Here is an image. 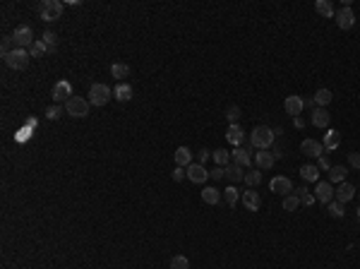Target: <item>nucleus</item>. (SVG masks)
I'll return each mask as SVG.
<instances>
[{
	"label": "nucleus",
	"mask_w": 360,
	"mask_h": 269,
	"mask_svg": "<svg viewBox=\"0 0 360 269\" xmlns=\"http://www.w3.org/2000/svg\"><path fill=\"white\" fill-rule=\"evenodd\" d=\"M113 96H115L118 101H130V99H132V87H130L127 82H118L115 89H113Z\"/></svg>",
	"instance_id": "25"
},
{
	"label": "nucleus",
	"mask_w": 360,
	"mask_h": 269,
	"mask_svg": "<svg viewBox=\"0 0 360 269\" xmlns=\"http://www.w3.org/2000/svg\"><path fill=\"white\" fill-rule=\"evenodd\" d=\"M259 183H262V171H259V168L245 171V185H250V188H257Z\"/></svg>",
	"instance_id": "31"
},
{
	"label": "nucleus",
	"mask_w": 360,
	"mask_h": 269,
	"mask_svg": "<svg viewBox=\"0 0 360 269\" xmlns=\"http://www.w3.org/2000/svg\"><path fill=\"white\" fill-rule=\"evenodd\" d=\"M348 163H351L353 168H358V171H360V154H358V152H353V154H348Z\"/></svg>",
	"instance_id": "43"
},
{
	"label": "nucleus",
	"mask_w": 360,
	"mask_h": 269,
	"mask_svg": "<svg viewBox=\"0 0 360 269\" xmlns=\"http://www.w3.org/2000/svg\"><path fill=\"white\" fill-rule=\"evenodd\" d=\"M231 159H233V163H238V166H243V168H248V166L252 163L250 149H243V147H235L233 152H231Z\"/></svg>",
	"instance_id": "19"
},
{
	"label": "nucleus",
	"mask_w": 360,
	"mask_h": 269,
	"mask_svg": "<svg viewBox=\"0 0 360 269\" xmlns=\"http://www.w3.org/2000/svg\"><path fill=\"white\" fill-rule=\"evenodd\" d=\"M336 24H339V29H351L356 24V12L351 10V5H346L336 12Z\"/></svg>",
	"instance_id": "13"
},
{
	"label": "nucleus",
	"mask_w": 360,
	"mask_h": 269,
	"mask_svg": "<svg viewBox=\"0 0 360 269\" xmlns=\"http://www.w3.org/2000/svg\"><path fill=\"white\" fill-rule=\"evenodd\" d=\"M329 123H331V115H329V111L326 108H315L312 111V125L315 127H329Z\"/></svg>",
	"instance_id": "20"
},
{
	"label": "nucleus",
	"mask_w": 360,
	"mask_h": 269,
	"mask_svg": "<svg viewBox=\"0 0 360 269\" xmlns=\"http://www.w3.org/2000/svg\"><path fill=\"white\" fill-rule=\"evenodd\" d=\"M240 202L245 204L248 212H259V207H262V197H259V192H254V190L243 192V195H240Z\"/></svg>",
	"instance_id": "14"
},
{
	"label": "nucleus",
	"mask_w": 360,
	"mask_h": 269,
	"mask_svg": "<svg viewBox=\"0 0 360 269\" xmlns=\"http://www.w3.org/2000/svg\"><path fill=\"white\" fill-rule=\"evenodd\" d=\"M276 142V135H274V130L269 125H257L254 130L250 132V144L254 149H271Z\"/></svg>",
	"instance_id": "1"
},
{
	"label": "nucleus",
	"mask_w": 360,
	"mask_h": 269,
	"mask_svg": "<svg viewBox=\"0 0 360 269\" xmlns=\"http://www.w3.org/2000/svg\"><path fill=\"white\" fill-rule=\"evenodd\" d=\"M63 15V2L60 0H41L38 5V17L43 22H55Z\"/></svg>",
	"instance_id": "4"
},
{
	"label": "nucleus",
	"mask_w": 360,
	"mask_h": 269,
	"mask_svg": "<svg viewBox=\"0 0 360 269\" xmlns=\"http://www.w3.org/2000/svg\"><path fill=\"white\" fill-rule=\"evenodd\" d=\"M209 176H212V178H214V180L226 178V168H223V166H216L214 171H209Z\"/></svg>",
	"instance_id": "41"
},
{
	"label": "nucleus",
	"mask_w": 360,
	"mask_h": 269,
	"mask_svg": "<svg viewBox=\"0 0 360 269\" xmlns=\"http://www.w3.org/2000/svg\"><path fill=\"white\" fill-rule=\"evenodd\" d=\"M226 178L231 180V183H240V180H245V168L238 166V163H228V166H226Z\"/></svg>",
	"instance_id": "23"
},
{
	"label": "nucleus",
	"mask_w": 360,
	"mask_h": 269,
	"mask_svg": "<svg viewBox=\"0 0 360 269\" xmlns=\"http://www.w3.org/2000/svg\"><path fill=\"white\" fill-rule=\"evenodd\" d=\"M254 163H257V168H259V171H262V168H264V171H269L271 166L276 163V159H274V154H271L269 149H262V152H257V154H254Z\"/></svg>",
	"instance_id": "17"
},
{
	"label": "nucleus",
	"mask_w": 360,
	"mask_h": 269,
	"mask_svg": "<svg viewBox=\"0 0 360 269\" xmlns=\"http://www.w3.org/2000/svg\"><path fill=\"white\" fill-rule=\"evenodd\" d=\"M212 159L216 161V166H223V168H226V166L231 163V152H226V149H214V152H212Z\"/></svg>",
	"instance_id": "30"
},
{
	"label": "nucleus",
	"mask_w": 360,
	"mask_h": 269,
	"mask_svg": "<svg viewBox=\"0 0 360 269\" xmlns=\"http://www.w3.org/2000/svg\"><path fill=\"white\" fill-rule=\"evenodd\" d=\"M269 190L271 192H276V195H290L293 192V183L286 178V176H276V178H271L269 183Z\"/></svg>",
	"instance_id": "11"
},
{
	"label": "nucleus",
	"mask_w": 360,
	"mask_h": 269,
	"mask_svg": "<svg viewBox=\"0 0 360 269\" xmlns=\"http://www.w3.org/2000/svg\"><path fill=\"white\" fill-rule=\"evenodd\" d=\"M293 123H295V127H305V123H303V118L298 115V118H293Z\"/></svg>",
	"instance_id": "47"
},
{
	"label": "nucleus",
	"mask_w": 360,
	"mask_h": 269,
	"mask_svg": "<svg viewBox=\"0 0 360 269\" xmlns=\"http://www.w3.org/2000/svg\"><path fill=\"white\" fill-rule=\"evenodd\" d=\"M331 99H334V94H331V89H317L315 91V96H312V101H315V106L317 108H326L329 104H331Z\"/></svg>",
	"instance_id": "21"
},
{
	"label": "nucleus",
	"mask_w": 360,
	"mask_h": 269,
	"mask_svg": "<svg viewBox=\"0 0 360 269\" xmlns=\"http://www.w3.org/2000/svg\"><path fill=\"white\" fill-rule=\"evenodd\" d=\"M110 75L115 77V79H125V77H130V65H125V63H113L110 65Z\"/></svg>",
	"instance_id": "29"
},
{
	"label": "nucleus",
	"mask_w": 360,
	"mask_h": 269,
	"mask_svg": "<svg viewBox=\"0 0 360 269\" xmlns=\"http://www.w3.org/2000/svg\"><path fill=\"white\" fill-rule=\"evenodd\" d=\"M10 41L15 43V48H24V51H29L36 38H34V32H32V27H29V24H19L17 29L12 32Z\"/></svg>",
	"instance_id": "2"
},
{
	"label": "nucleus",
	"mask_w": 360,
	"mask_h": 269,
	"mask_svg": "<svg viewBox=\"0 0 360 269\" xmlns=\"http://www.w3.org/2000/svg\"><path fill=\"white\" fill-rule=\"evenodd\" d=\"M334 197H336V202H341V204L351 202V199L356 197V185H351V183H341V185L334 190Z\"/></svg>",
	"instance_id": "15"
},
{
	"label": "nucleus",
	"mask_w": 360,
	"mask_h": 269,
	"mask_svg": "<svg viewBox=\"0 0 360 269\" xmlns=\"http://www.w3.org/2000/svg\"><path fill=\"white\" fill-rule=\"evenodd\" d=\"M171 269H190V260L185 255H173L171 257Z\"/></svg>",
	"instance_id": "36"
},
{
	"label": "nucleus",
	"mask_w": 360,
	"mask_h": 269,
	"mask_svg": "<svg viewBox=\"0 0 360 269\" xmlns=\"http://www.w3.org/2000/svg\"><path fill=\"white\" fill-rule=\"evenodd\" d=\"M223 197H226V204H228V207H235V204H238V199H240V192H238V188H235V185H228V188H226V192H223Z\"/></svg>",
	"instance_id": "32"
},
{
	"label": "nucleus",
	"mask_w": 360,
	"mask_h": 269,
	"mask_svg": "<svg viewBox=\"0 0 360 269\" xmlns=\"http://www.w3.org/2000/svg\"><path fill=\"white\" fill-rule=\"evenodd\" d=\"M173 159H176V166L187 168V166L192 163V149H190V147H178L176 154H173Z\"/></svg>",
	"instance_id": "18"
},
{
	"label": "nucleus",
	"mask_w": 360,
	"mask_h": 269,
	"mask_svg": "<svg viewBox=\"0 0 360 269\" xmlns=\"http://www.w3.org/2000/svg\"><path fill=\"white\" fill-rule=\"evenodd\" d=\"M110 96H113V91L108 84L104 82H94L89 87V104L91 106H106L108 101H110Z\"/></svg>",
	"instance_id": "3"
},
{
	"label": "nucleus",
	"mask_w": 360,
	"mask_h": 269,
	"mask_svg": "<svg viewBox=\"0 0 360 269\" xmlns=\"http://www.w3.org/2000/svg\"><path fill=\"white\" fill-rule=\"evenodd\" d=\"M326 207H329V214L334 216V219H343V214H346V212H343V204L341 202H336V199H331Z\"/></svg>",
	"instance_id": "37"
},
{
	"label": "nucleus",
	"mask_w": 360,
	"mask_h": 269,
	"mask_svg": "<svg viewBox=\"0 0 360 269\" xmlns=\"http://www.w3.org/2000/svg\"><path fill=\"white\" fill-rule=\"evenodd\" d=\"M317 168H320V171H329V168H331V163L326 161L324 156H320V163H317Z\"/></svg>",
	"instance_id": "45"
},
{
	"label": "nucleus",
	"mask_w": 360,
	"mask_h": 269,
	"mask_svg": "<svg viewBox=\"0 0 360 269\" xmlns=\"http://www.w3.org/2000/svg\"><path fill=\"white\" fill-rule=\"evenodd\" d=\"M5 58V65L10 68V70H27V65H29V51H24V48H12L7 55H2Z\"/></svg>",
	"instance_id": "5"
},
{
	"label": "nucleus",
	"mask_w": 360,
	"mask_h": 269,
	"mask_svg": "<svg viewBox=\"0 0 360 269\" xmlns=\"http://www.w3.org/2000/svg\"><path fill=\"white\" fill-rule=\"evenodd\" d=\"M356 214H358V221H360V207H358V212H356Z\"/></svg>",
	"instance_id": "48"
},
{
	"label": "nucleus",
	"mask_w": 360,
	"mask_h": 269,
	"mask_svg": "<svg viewBox=\"0 0 360 269\" xmlns=\"http://www.w3.org/2000/svg\"><path fill=\"white\" fill-rule=\"evenodd\" d=\"M298 207H300V197H298L295 192H290V195L284 197V209H286V212H295Z\"/></svg>",
	"instance_id": "34"
},
{
	"label": "nucleus",
	"mask_w": 360,
	"mask_h": 269,
	"mask_svg": "<svg viewBox=\"0 0 360 269\" xmlns=\"http://www.w3.org/2000/svg\"><path fill=\"white\" fill-rule=\"evenodd\" d=\"M324 149H336L339 144H341V132L339 130H326V135H324Z\"/></svg>",
	"instance_id": "24"
},
{
	"label": "nucleus",
	"mask_w": 360,
	"mask_h": 269,
	"mask_svg": "<svg viewBox=\"0 0 360 269\" xmlns=\"http://www.w3.org/2000/svg\"><path fill=\"white\" fill-rule=\"evenodd\" d=\"M197 159H199L197 163H202V166H204V163H207L209 159H212V152H209V149H202V152L197 154Z\"/></svg>",
	"instance_id": "42"
},
{
	"label": "nucleus",
	"mask_w": 360,
	"mask_h": 269,
	"mask_svg": "<svg viewBox=\"0 0 360 269\" xmlns=\"http://www.w3.org/2000/svg\"><path fill=\"white\" fill-rule=\"evenodd\" d=\"M226 118H228V123H231V125L238 123V118H240V108H238V106H228V108H226Z\"/></svg>",
	"instance_id": "39"
},
{
	"label": "nucleus",
	"mask_w": 360,
	"mask_h": 269,
	"mask_svg": "<svg viewBox=\"0 0 360 269\" xmlns=\"http://www.w3.org/2000/svg\"><path fill=\"white\" fill-rule=\"evenodd\" d=\"M185 176H187V171H185V168H180V166H176V171H173V180H176V183H180V180L185 178Z\"/></svg>",
	"instance_id": "44"
},
{
	"label": "nucleus",
	"mask_w": 360,
	"mask_h": 269,
	"mask_svg": "<svg viewBox=\"0 0 360 269\" xmlns=\"http://www.w3.org/2000/svg\"><path fill=\"white\" fill-rule=\"evenodd\" d=\"M226 140L233 144V147H240V144L245 142V130L238 125V123H233V125H228V130H226Z\"/></svg>",
	"instance_id": "16"
},
{
	"label": "nucleus",
	"mask_w": 360,
	"mask_h": 269,
	"mask_svg": "<svg viewBox=\"0 0 360 269\" xmlns=\"http://www.w3.org/2000/svg\"><path fill=\"white\" fill-rule=\"evenodd\" d=\"M300 152L305 154V156H315V159H320V156H324V144L317 142V140H312V137H307V140H303V144H300Z\"/></svg>",
	"instance_id": "9"
},
{
	"label": "nucleus",
	"mask_w": 360,
	"mask_h": 269,
	"mask_svg": "<svg viewBox=\"0 0 360 269\" xmlns=\"http://www.w3.org/2000/svg\"><path fill=\"white\" fill-rule=\"evenodd\" d=\"M315 199L320 202V204H329L331 199H334V188H331V183L329 180H317V188H315Z\"/></svg>",
	"instance_id": "7"
},
{
	"label": "nucleus",
	"mask_w": 360,
	"mask_h": 269,
	"mask_svg": "<svg viewBox=\"0 0 360 269\" xmlns=\"http://www.w3.org/2000/svg\"><path fill=\"white\" fill-rule=\"evenodd\" d=\"M202 202H204V204H218V202H221V190H216V188H204V190H202Z\"/></svg>",
	"instance_id": "28"
},
{
	"label": "nucleus",
	"mask_w": 360,
	"mask_h": 269,
	"mask_svg": "<svg viewBox=\"0 0 360 269\" xmlns=\"http://www.w3.org/2000/svg\"><path fill=\"white\" fill-rule=\"evenodd\" d=\"M43 53H48V48H46V43H43L41 38H36L34 43H32V48H29V55H32V58H41Z\"/></svg>",
	"instance_id": "35"
},
{
	"label": "nucleus",
	"mask_w": 360,
	"mask_h": 269,
	"mask_svg": "<svg viewBox=\"0 0 360 269\" xmlns=\"http://www.w3.org/2000/svg\"><path fill=\"white\" fill-rule=\"evenodd\" d=\"M300 178L307 180V183H317V180H320V168H317L315 163L300 166Z\"/></svg>",
	"instance_id": "22"
},
{
	"label": "nucleus",
	"mask_w": 360,
	"mask_h": 269,
	"mask_svg": "<svg viewBox=\"0 0 360 269\" xmlns=\"http://www.w3.org/2000/svg\"><path fill=\"white\" fill-rule=\"evenodd\" d=\"M303 108H305V104H303V96H295V94L286 96V101H284V111H286L288 115L298 118V115L303 113Z\"/></svg>",
	"instance_id": "12"
},
{
	"label": "nucleus",
	"mask_w": 360,
	"mask_h": 269,
	"mask_svg": "<svg viewBox=\"0 0 360 269\" xmlns=\"http://www.w3.org/2000/svg\"><path fill=\"white\" fill-rule=\"evenodd\" d=\"M293 192L300 197V204H305V207H312V204L317 202V199H315V195H312V192H307L305 188H298V190H293Z\"/></svg>",
	"instance_id": "33"
},
{
	"label": "nucleus",
	"mask_w": 360,
	"mask_h": 269,
	"mask_svg": "<svg viewBox=\"0 0 360 269\" xmlns=\"http://www.w3.org/2000/svg\"><path fill=\"white\" fill-rule=\"evenodd\" d=\"M65 113L72 118H87L89 115V99L72 96L70 101H65Z\"/></svg>",
	"instance_id": "6"
},
{
	"label": "nucleus",
	"mask_w": 360,
	"mask_h": 269,
	"mask_svg": "<svg viewBox=\"0 0 360 269\" xmlns=\"http://www.w3.org/2000/svg\"><path fill=\"white\" fill-rule=\"evenodd\" d=\"M72 96V84L68 82V79H58L53 84V101L55 104H60V101H70Z\"/></svg>",
	"instance_id": "8"
},
{
	"label": "nucleus",
	"mask_w": 360,
	"mask_h": 269,
	"mask_svg": "<svg viewBox=\"0 0 360 269\" xmlns=\"http://www.w3.org/2000/svg\"><path fill=\"white\" fill-rule=\"evenodd\" d=\"M185 171H187V178L192 180V183H197V185L207 183V178H212L209 171H207V166H202V163H190Z\"/></svg>",
	"instance_id": "10"
},
{
	"label": "nucleus",
	"mask_w": 360,
	"mask_h": 269,
	"mask_svg": "<svg viewBox=\"0 0 360 269\" xmlns=\"http://www.w3.org/2000/svg\"><path fill=\"white\" fill-rule=\"evenodd\" d=\"M346 173H348V168L346 166H331L329 168V183H346Z\"/></svg>",
	"instance_id": "27"
},
{
	"label": "nucleus",
	"mask_w": 360,
	"mask_h": 269,
	"mask_svg": "<svg viewBox=\"0 0 360 269\" xmlns=\"http://www.w3.org/2000/svg\"><path fill=\"white\" fill-rule=\"evenodd\" d=\"M271 154H274V159H284V149H281V147H274Z\"/></svg>",
	"instance_id": "46"
},
{
	"label": "nucleus",
	"mask_w": 360,
	"mask_h": 269,
	"mask_svg": "<svg viewBox=\"0 0 360 269\" xmlns=\"http://www.w3.org/2000/svg\"><path fill=\"white\" fill-rule=\"evenodd\" d=\"M315 10H317V15H322V17H336V10H334V5H331L329 0H317V2H315Z\"/></svg>",
	"instance_id": "26"
},
{
	"label": "nucleus",
	"mask_w": 360,
	"mask_h": 269,
	"mask_svg": "<svg viewBox=\"0 0 360 269\" xmlns=\"http://www.w3.org/2000/svg\"><path fill=\"white\" fill-rule=\"evenodd\" d=\"M60 115H63V108L60 106H48L46 108V118H48V120H58Z\"/></svg>",
	"instance_id": "40"
},
{
	"label": "nucleus",
	"mask_w": 360,
	"mask_h": 269,
	"mask_svg": "<svg viewBox=\"0 0 360 269\" xmlns=\"http://www.w3.org/2000/svg\"><path fill=\"white\" fill-rule=\"evenodd\" d=\"M41 41L46 43L48 53H51V51H55V46H58V36H55L53 32H43V36H41Z\"/></svg>",
	"instance_id": "38"
}]
</instances>
